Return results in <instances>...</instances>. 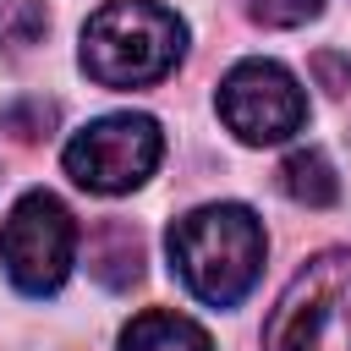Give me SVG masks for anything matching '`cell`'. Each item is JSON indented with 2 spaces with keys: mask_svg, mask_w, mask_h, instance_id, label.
<instances>
[{
  "mask_svg": "<svg viewBox=\"0 0 351 351\" xmlns=\"http://www.w3.org/2000/svg\"><path fill=\"white\" fill-rule=\"evenodd\" d=\"M165 247H170V274L186 285L192 302L236 307L263 274L269 236L247 203H197L170 225Z\"/></svg>",
  "mask_w": 351,
  "mask_h": 351,
  "instance_id": "6da1fadb",
  "label": "cell"
},
{
  "mask_svg": "<svg viewBox=\"0 0 351 351\" xmlns=\"http://www.w3.org/2000/svg\"><path fill=\"white\" fill-rule=\"evenodd\" d=\"M181 55H186V22L159 0H104L82 22L77 44V66L88 71V82L115 93L165 82L181 66Z\"/></svg>",
  "mask_w": 351,
  "mask_h": 351,
  "instance_id": "7a4b0ae2",
  "label": "cell"
},
{
  "mask_svg": "<svg viewBox=\"0 0 351 351\" xmlns=\"http://www.w3.org/2000/svg\"><path fill=\"white\" fill-rule=\"evenodd\" d=\"M263 351H351V247L307 258L280 291Z\"/></svg>",
  "mask_w": 351,
  "mask_h": 351,
  "instance_id": "3957f363",
  "label": "cell"
},
{
  "mask_svg": "<svg viewBox=\"0 0 351 351\" xmlns=\"http://www.w3.org/2000/svg\"><path fill=\"white\" fill-rule=\"evenodd\" d=\"M165 159V132L154 115L143 110H115V115H99L88 121L82 132L66 137L60 148V165L66 176L82 186V192H99V197H121V192H137Z\"/></svg>",
  "mask_w": 351,
  "mask_h": 351,
  "instance_id": "277c9868",
  "label": "cell"
},
{
  "mask_svg": "<svg viewBox=\"0 0 351 351\" xmlns=\"http://www.w3.org/2000/svg\"><path fill=\"white\" fill-rule=\"evenodd\" d=\"M214 110H219V121H225V132L236 143L280 148V143H291L307 126V88L296 82L291 66L252 55V60H236L219 77Z\"/></svg>",
  "mask_w": 351,
  "mask_h": 351,
  "instance_id": "5b68a950",
  "label": "cell"
},
{
  "mask_svg": "<svg viewBox=\"0 0 351 351\" xmlns=\"http://www.w3.org/2000/svg\"><path fill=\"white\" fill-rule=\"evenodd\" d=\"M0 263L22 296H55L77 263V219L55 192H22L0 225Z\"/></svg>",
  "mask_w": 351,
  "mask_h": 351,
  "instance_id": "8992f818",
  "label": "cell"
},
{
  "mask_svg": "<svg viewBox=\"0 0 351 351\" xmlns=\"http://www.w3.org/2000/svg\"><path fill=\"white\" fill-rule=\"evenodd\" d=\"M88 274L104 291H132L143 280V236L126 219H104L88 236Z\"/></svg>",
  "mask_w": 351,
  "mask_h": 351,
  "instance_id": "52a82bcc",
  "label": "cell"
},
{
  "mask_svg": "<svg viewBox=\"0 0 351 351\" xmlns=\"http://www.w3.org/2000/svg\"><path fill=\"white\" fill-rule=\"evenodd\" d=\"M115 351H214V340L197 318H186L176 307H148L121 329Z\"/></svg>",
  "mask_w": 351,
  "mask_h": 351,
  "instance_id": "ba28073f",
  "label": "cell"
},
{
  "mask_svg": "<svg viewBox=\"0 0 351 351\" xmlns=\"http://www.w3.org/2000/svg\"><path fill=\"white\" fill-rule=\"evenodd\" d=\"M280 192L302 208H329V203H340V176L324 148H291L280 165Z\"/></svg>",
  "mask_w": 351,
  "mask_h": 351,
  "instance_id": "9c48e42d",
  "label": "cell"
},
{
  "mask_svg": "<svg viewBox=\"0 0 351 351\" xmlns=\"http://www.w3.org/2000/svg\"><path fill=\"white\" fill-rule=\"evenodd\" d=\"M44 33H49L44 0H0V49L22 55V49H33Z\"/></svg>",
  "mask_w": 351,
  "mask_h": 351,
  "instance_id": "30bf717a",
  "label": "cell"
},
{
  "mask_svg": "<svg viewBox=\"0 0 351 351\" xmlns=\"http://www.w3.org/2000/svg\"><path fill=\"white\" fill-rule=\"evenodd\" d=\"M0 126H5L16 143H38V137H49V126H55V104H44V99H16V104L0 110Z\"/></svg>",
  "mask_w": 351,
  "mask_h": 351,
  "instance_id": "8fae6325",
  "label": "cell"
},
{
  "mask_svg": "<svg viewBox=\"0 0 351 351\" xmlns=\"http://www.w3.org/2000/svg\"><path fill=\"white\" fill-rule=\"evenodd\" d=\"M241 11L263 27H302L324 11V0H241Z\"/></svg>",
  "mask_w": 351,
  "mask_h": 351,
  "instance_id": "7c38bea8",
  "label": "cell"
},
{
  "mask_svg": "<svg viewBox=\"0 0 351 351\" xmlns=\"http://www.w3.org/2000/svg\"><path fill=\"white\" fill-rule=\"evenodd\" d=\"M313 71L324 77V88H329V93H346V88H351V60H335V55H318V60H313Z\"/></svg>",
  "mask_w": 351,
  "mask_h": 351,
  "instance_id": "4fadbf2b",
  "label": "cell"
}]
</instances>
